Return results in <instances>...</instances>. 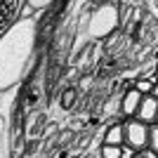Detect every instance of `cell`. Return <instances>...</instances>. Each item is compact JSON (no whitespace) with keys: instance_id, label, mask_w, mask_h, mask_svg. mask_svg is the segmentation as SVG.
<instances>
[{"instance_id":"6da1fadb","label":"cell","mask_w":158,"mask_h":158,"mask_svg":"<svg viewBox=\"0 0 158 158\" xmlns=\"http://www.w3.org/2000/svg\"><path fill=\"white\" fill-rule=\"evenodd\" d=\"M38 50V14H24L0 35V94L17 90L24 78H28Z\"/></svg>"},{"instance_id":"7a4b0ae2","label":"cell","mask_w":158,"mask_h":158,"mask_svg":"<svg viewBox=\"0 0 158 158\" xmlns=\"http://www.w3.org/2000/svg\"><path fill=\"white\" fill-rule=\"evenodd\" d=\"M118 26V7L113 2H104V5L94 7L92 12H87L85 19V35L90 38H104Z\"/></svg>"},{"instance_id":"3957f363","label":"cell","mask_w":158,"mask_h":158,"mask_svg":"<svg viewBox=\"0 0 158 158\" xmlns=\"http://www.w3.org/2000/svg\"><path fill=\"white\" fill-rule=\"evenodd\" d=\"M0 158L12 156V142L14 137L10 135L12 130V116H14V99H17V90L0 94Z\"/></svg>"},{"instance_id":"277c9868","label":"cell","mask_w":158,"mask_h":158,"mask_svg":"<svg viewBox=\"0 0 158 158\" xmlns=\"http://www.w3.org/2000/svg\"><path fill=\"white\" fill-rule=\"evenodd\" d=\"M149 132H151V125H146L137 118H127L125 120V146H132L135 151L149 149Z\"/></svg>"},{"instance_id":"5b68a950","label":"cell","mask_w":158,"mask_h":158,"mask_svg":"<svg viewBox=\"0 0 158 158\" xmlns=\"http://www.w3.org/2000/svg\"><path fill=\"white\" fill-rule=\"evenodd\" d=\"M26 12V0H0V35L7 33Z\"/></svg>"},{"instance_id":"8992f818","label":"cell","mask_w":158,"mask_h":158,"mask_svg":"<svg viewBox=\"0 0 158 158\" xmlns=\"http://www.w3.org/2000/svg\"><path fill=\"white\" fill-rule=\"evenodd\" d=\"M135 118L146 123V125H156V120H158V99L153 97V94H144Z\"/></svg>"},{"instance_id":"52a82bcc","label":"cell","mask_w":158,"mask_h":158,"mask_svg":"<svg viewBox=\"0 0 158 158\" xmlns=\"http://www.w3.org/2000/svg\"><path fill=\"white\" fill-rule=\"evenodd\" d=\"M142 99H144V94L139 92V90H135V87H130V90L123 92V97H120V113H123L125 118H135Z\"/></svg>"},{"instance_id":"ba28073f","label":"cell","mask_w":158,"mask_h":158,"mask_svg":"<svg viewBox=\"0 0 158 158\" xmlns=\"http://www.w3.org/2000/svg\"><path fill=\"white\" fill-rule=\"evenodd\" d=\"M102 144H111V146L125 144V123H111L104 130V142Z\"/></svg>"},{"instance_id":"9c48e42d","label":"cell","mask_w":158,"mask_h":158,"mask_svg":"<svg viewBox=\"0 0 158 158\" xmlns=\"http://www.w3.org/2000/svg\"><path fill=\"white\" fill-rule=\"evenodd\" d=\"M57 0H26V12L24 14H38V12H45L47 7H52Z\"/></svg>"},{"instance_id":"30bf717a","label":"cell","mask_w":158,"mask_h":158,"mask_svg":"<svg viewBox=\"0 0 158 158\" xmlns=\"http://www.w3.org/2000/svg\"><path fill=\"white\" fill-rule=\"evenodd\" d=\"M123 146H111V144H102L99 149V158H120Z\"/></svg>"},{"instance_id":"8fae6325","label":"cell","mask_w":158,"mask_h":158,"mask_svg":"<svg viewBox=\"0 0 158 158\" xmlns=\"http://www.w3.org/2000/svg\"><path fill=\"white\" fill-rule=\"evenodd\" d=\"M76 97H78V92H76L73 87H69V90H64V94H61V99H59L61 109H71V106H73V102H76Z\"/></svg>"},{"instance_id":"7c38bea8","label":"cell","mask_w":158,"mask_h":158,"mask_svg":"<svg viewBox=\"0 0 158 158\" xmlns=\"http://www.w3.org/2000/svg\"><path fill=\"white\" fill-rule=\"evenodd\" d=\"M149 149L158 153V125H151V132H149Z\"/></svg>"},{"instance_id":"4fadbf2b","label":"cell","mask_w":158,"mask_h":158,"mask_svg":"<svg viewBox=\"0 0 158 158\" xmlns=\"http://www.w3.org/2000/svg\"><path fill=\"white\" fill-rule=\"evenodd\" d=\"M137 156V151L132 149V146H125L123 144V151H120V158H135Z\"/></svg>"},{"instance_id":"5bb4252c","label":"cell","mask_w":158,"mask_h":158,"mask_svg":"<svg viewBox=\"0 0 158 158\" xmlns=\"http://www.w3.org/2000/svg\"><path fill=\"white\" fill-rule=\"evenodd\" d=\"M139 153H142V156H144V158H158V153L153 151V149H142V151H139Z\"/></svg>"},{"instance_id":"9a60e30c","label":"cell","mask_w":158,"mask_h":158,"mask_svg":"<svg viewBox=\"0 0 158 158\" xmlns=\"http://www.w3.org/2000/svg\"><path fill=\"white\" fill-rule=\"evenodd\" d=\"M153 78H156V83H158V64H156V69H153Z\"/></svg>"},{"instance_id":"2e32d148","label":"cell","mask_w":158,"mask_h":158,"mask_svg":"<svg viewBox=\"0 0 158 158\" xmlns=\"http://www.w3.org/2000/svg\"><path fill=\"white\" fill-rule=\"evenodd\" d=\"M151 94H153V97L158 99V83H156V87H153V92H151Z\"/></svg>"},{"instance_id":"e0dca14e","label":"cell","mask_w":158,"mask_h":158,"mask_svg":"<svg viewBox=\"0 0 158 158\" xmlns=\"http://www.w3.org/2000/svg\"><path fill=\"white\" fill-rule=\"evenodd\" d=\"M135 158H144V156H142V153H139V151H137V156H135Z\"/></svg>"},{"instance_id":"ac0fdd59","label":"cell","mask_w":158,"mask_h":158,"mask_svg":"<svg viewBox=\"0 0 158 158\" xmlns=\"http://www.w3.org/2000/svg\"><path fill=\"white\" fill-rule=\"evenodd\" d=\"M156 125H158V120H156Z\"/></svg>"},{"instance_id":"d6986e66","label":"cell","mask_w":158,"mask_h":158,"mask_svg":"<svg viewBox=\"0 0 158 158\" xmlns=\"http://www.w3.org/2000/svg\"><path fill=\"white\" fill-rule=\"evenodd\" d=\"M156 57H158V54H156Z\"/></svg>"}]
</instances>
